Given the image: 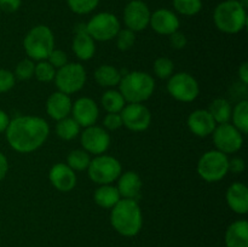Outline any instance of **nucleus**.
Masks as SVG:
<instances>
[{"label": "nucleus", "instance_id": "f257e3e1", "mask_svg": "<svg viewBox=\"0 0 248 247\" xmlns=\"http://www.w3.org/2000/svg\"><path fill=\"white\" fill-rule=\"evenodd\" d=\"M5 135L15 152L28 154L43 147L50 135V126L40 116L21 115L10 120Z\"/></svg>", "mask_w": 248, "mask_h": 247}, {"label": "nucleus", "instance_id": "f03ea898", "mask_svg": "<svg viewBox=\"0 0 248 247\" xmlns=\"http://www.w3.org/2000/svg\"><path fill=\"white\" fill-rule=\"evenodd\" d=\"M110 223L114 229L126 237L136 236L143 225V215L137 200L120 199L111 208Z\"/></svg>", "mask_w": 248, "mask_h": 247}, {"label": "nucleus", "instance_id": "7ed1b4c3", "mask_svg": "<svg viewBox=\"0 0 248 247\" xmlns=\"http://www.w3.org/2000/svg\"><path fill=\"white\" fill-rule=\"evenodd\" d=\"M118 86L126 103H143L154 93L155 80L149 73L135 70L124 75Z\"/></svg>", "mask_w": 248, "mask_h": 247}, {"label": "nucleus", "instance_id": "20e7f679", "mask_svg": "<svg viewBox=\"0 0 248 247\" xmlns=\"http://www.w3.org/2000/svg\"><path fill=\"white\" fill-rule=\"evenodd\" d=\"M213 22L225 34H237L247 26V10L239 0H224L216 6Z\"/></svg>", "mask_w": 248, "mask_h": 247}, {"label": "nucleus", "instance_id": "39448f33", "mask_svg": "<svg viewBox=\"0 0 248 247\" xmlns=\"http://www.w3.org/2000/svg\"><path fill=\"white\" fill-rule=\"evenodd\" d=\"M23 48L27 56L33 61L47 60L55 48V35L50 27L39 24L33 27L23 39Z\"/></svg>", "mask_w": 248, "mask_h": 247}, {"label": "nucleus", "instance_id": "423d86ee", "mask_svg": "<svg viewBox=\"0 0 248 247\" xmlns=\"http://www.w3.org/2000/svg\"><path fill=\"white\" fill-rule=\"evenodd\" d=\"M198 174L208 183L219 182L229 173V157L217 149L203 153L196 166Z\"/></svg>", "mask_w": 248, "mask_h": 247}, {"label": "nucleus", "instance_id": "0eeeda50", "mask_svg": "<svg viewBox=\"0 0 248 247\" xmlns=\"http://www.w3.org/2000/svg\"><path fill=\"white\" fill-rule=\"evenodd\" d=\"M123 172V166L116 157L111 155H96L90 161L87 174L93 183L98 185L111 184L119 178Z\"/></svg>", "mask_w": 248, "mask_h": 247}, {"label": "nucleus", "instance_id": "6e6552de", "mask_svg": "<svg viewBox=\"0 0 248 247\" xmlns=\"http://www.w3.org/2000/svg\"><path fill=\"white\" fill-rule=\"evenodd\" d=\"M53 80H55L58 91L70 96V94L79 92L85 86L87 74L81 63L68 62L62 68L56 70Z\"/></svg>", "mask_w": 248, "mask_h": 247}, {"label": "nucleus", "instance_id": "1a4fd4ad", "mask_svg": "<svg viewBox=\"0 0 248 247\" xmlns=\"http://www.w3.org/2000/svg\"><path fill=\"white\" fill-rule=\"evenodd\" d=\"M167 92L172 98L183 103L195 101L200 94V85L191 74L179 72L172 74L167 81Z\"/></svg>", "mask_w": 248, "mask_h": 247}, {"label": "nucleus", "instance_id": "9d476101", "mask_svg": "<svg viewBox=\"0 0 248 247\" xmlns=\"http://www.w3.org/2000/svg\"><path fill=\"white\" fill-rule=\"evenodd\" d=\"M120 29V19L107 11L96 14L86 23V31L94 41L113 40Z\"/></svg>", "mask_w": 248, "mask_h": 247}, {"label": "nucleus", "instance_id": "9b49d317", "mask_svg": "<svg viewBox=\"0 0 248 247\" xmlns=\"http://www.w3.org/2000/svg\"><path fill=\"white\" fill-rule=\"evenodd\" d=\"M211 136L216 149L227 155L235 154L244 145V135L230 123L216 126Z\"/></svg>", "mask_w": 248, "mask_h": 247}, {"label": "nucleus", "instance_id": "f8f14e48", "mask_svg": "<svg viewBox=\"0 0 248 247\" xmlns=\"http://www.w3.org/2000/svg\"><path fill=\"white\" fill-rule=\"evenodd\" d=\"M111 138L106 128L101 126L92 125L85 127L80 132V143L85 152L92 155H102L110 147Z\"/></svg>", "mask_w": 248, "mask_h": 247}, {"label": "nucleus", "instance_id": "ddd939ff", "mask_svg": "<svg viewBox=\"0 0 248 247\" xmlns=\"http://www.w3.org/2000/svg\"><path fill=\"white\" fill-rule=\"evenodd\" d=\"M123 125L132 132H143L152 124V113L143 103H128L120 111Z\"/></svg>", "mask_w": 248, "mask_h": 247}, {"label": "nucleus", "instance_id": "4468645a", "mask_svg": "<svg viewBox=\"0 0 248 247\" xmlns=\"http://www.w3.org/2000/svg\"><path fill=\"white\" fill-rule=\"evenodd\" d=\"M149 6L142 0H131L124 9V23L126 28L132 31H142L149 27L150 21Z\"/></svg>", "mask_w": 248, "mask_h": 247}, {"label": "nucleus", "instance_id": "2eb2a0df", "mask_svg": "<svg viewBox=\"0 0 248 247\" xmlns=\"http://www.w3.org/2000/svg\"><path fill=\"white\" fill-rule=\"evenodd\" d=\"M70 115L79 124L80 127L85 128L96 125L99 116V108L90 97H80L73 103Z\"/></svg>", "mask_w": 248, "mask_h": 247}, {"label": "nucleus", "instance_id": "dca6fc26", "mask_svg": "<svg viewBox=\"0 0 248 247\" xmlns=\"http://www.w3.org/2000/svg\"><path fill=\"white\" fill-rule=\"evenodd\" d=\"M149 26L155 33L160 35H171L174 31H179L178 16L169 9H157L150 15Z\"/></svg>", "mask_w": 248, "mask_h": 247}, {"label": "nucleus", "instance_id": "f3484780", "mask_svg": "<svg viewBox=\"0 0 248 247\" xmlns=\"http://www.w3.org/2000/svg\"><path fill=\"white\" fill-rule=\"evenodd\" d=\"M48 179L55 189L62 193L73 190L77 185V173L64 162H58L51 167Z\"/></svg>", "mask_w": 248, "mask_h": 247}, {"label": "nucleus", "instance_id": "a211bd4d", "mask_svg": "<svg viewBox=\"0 0 248 247\" xmlns=\"http://www.w3.org/2000/svg\"><path fill=\"white\" fill-rule=\"evenodd\" d=\"M72 48L80 61H90L96 53V43L86 31V24L80 23L75 27Z\"/></svg>", "mask_w": 248, "mask_h": 247}, {"label": "nucleus", "instance_id": "6ab92c4d", "mask_svg": "<svg viewBox=\"0 0 248 247\" xmlns=\"http://www.w3.org/2000/svg\"><path fill=\"white\" fill-rule=\"evenodd\" d=\"M186 125L196 137L205 138L212 135L217 124L207 109H196L188 116Z\"/></svg>", "mask_w": 248, "mask_h": 247}, {"label": "nucleus", "instance_id": "aec40b11", "mask_svg": "<svg viewBox=\"0 0 248 247\" xmlns=\"http://www.w3.org/2000/svg\"><path fill=\"white\" fill-rule=\"evenodd\" d=\"M73 102L69 94L56 91L48 96L46 101V113L51 119L58 121L68 118L72 113Z\"/></svg>", "mask_w": 248, "mask_h": 247}, {"label": "nucleus", "instance_id": "412c9836", "mask_svg": "<svg viewBox=\"0 0 248 247\" xmlns=\"http://www.w3.org/2000/svg\"><path fill=\"white\" fill-rule=\"evenodd\" d=\"M225 200L232 211L237 215H246L248 212V188L241 182H235L225 193Z\"/></svg>", "mask_w": 248, "mask_h": 247}, {"label": "nucleus", "instance_id": "4be33fe9", "mask_svg": "<svg viewBox=\"0 0 248 247\" xmlns=\"http://www.w3.org/2000/svg\"><path fill=\"white\" fill-rule=\"evenodd\" d=\"M116 181H118L116 188L121 199H132V200L138 201L140 190H142V179L137 172L126 171L124 173L121 172Z\"/></svg>", "mask_w": 248, "mask_h": 247}, {"label": "nucleus", "instance_id": "5701e85b", "mask_svg": "<svg viewBox=\"0 0 248 247\" xmlns=\"http://www.w3.org/2000/svg\"><path fill=\"white\" fill-rule=\"evenodd\" d=\"M227 247H248V223L246 219L232 222L225 232Z\"/></svg>", "mask_w": 248, "mask_h": 247}, {"label": "nucleus", "instance_id": "b1692460", "mask_svg": "<svg viewBox=\"0 0 248 247\" xmlns=\"http://www.w3.org/2000/svg\"><path fill=\"white\" fill-rule=\"evenodd\" d=\"M121 196L119 194L118 188L113 184H104L99 185L93 193V200L99 207L113 208L120 201Z\"/></svg>", "mask_w": 248, "mask_h": 247}, {"label": "nucleus", "instance_id": "393cba45", "mask_svg": "<svg viewBox=\"0 0 248 247\" xmlns=\"http://www.w3.org/2000/svg\"><path fill=\"white\" fill-rule=\"evenodd\" d=\"M121 73L110 64H102L94 70V80L97 84L106 89H114L120 82Z\"/></svg>", "mask_w": 248, "mask_h": 247}, {"label": "nucleus", "instance_id": "a878e982", "mask_svg": "<svg viewBox=\"0 0 248 247\" xmlns=\"http://www.w3.org/2000/svg\"><path fill=\"white\" fill-rule=\"evenodd\" d=\"M207 110L210 111V114L212 115L216 124L219 125V124L229 123L230 118H232V107L228 99L216 98L211 102Z\"/></svg>", "mask_w": 248, "mask_h": 247}, {"label": "nucleus", "instance_id": "bb28decb", "mask_svg": "<svg viewBox=\"0 0 248 247\" xmlns=\"http://www.w3.org/2000/svg\"><path fill=\"white\" fill-rule=\"evenodd\" d=\"M101 104L107 113H120L126 106V101L119 90L109 89L102 96Z\"/></svg>", "mask_w": 248, "mask_h": 247}, {"label": "nucleus", "instance_id": "cd10ccee", "mask_svg": "<svg viewBox=\"0 0 248 247\" xmlns=\"http://www.w3.org/2000/svg\"><path fill=\"white\" fill-rule=\"evenodd\" d=\"M232 125L242 133L246 135L248 132V101L247 99H241L235 104L232 111Z\"/></svg>", "mask_w": 248, "mask_h": 247}, {"label": "nucleus", "instance_id": "c85d7f7f", "mask_svg": "<svg viewBox=\"0 0 248 247\" xmlns=\"http://www.w3.org/2000/svg\"><path fill=\"white\" fill-rule=\"evenodd\" d=\"M80 132H81V127L70 116L62 119V120H58L57 124H56V133L63 140L74 139L80 135Z\"/></svg>", "mask_w": 248, "mask_h": 247}, {"label": "nucleus", "instance_id": "c756f323", "mask_svg": "<svg viewBox=\"0 0 248 247\" xmlns=\"http://www.w3.org/2000/svg\"><path fill=\"white\" fill-rule=\"evenodd\" d=\"M90 161H91V156L84 149L72 150L67 156V165L75 172L87 170Z\"/></svg>", "mask_w": 248, "mask_h": 247}, {"label": "nucleus", "instance_id": "7c9ffc66", "mask_svg": "<svg viewBox=\"0 0 248 247\" xmlns=\"http://www.w3.org/2000/svg\"><path fill=\"white\" fill-rule=\"evenodd\" d=\"M173 7L183 16H195L202 10V0H173Z\"/></svg>", "mask_w": 248, "mask_h": 247}, {"label": "nucleus", "instance_id": "2f4dec72", "mask_svg": "<svg viewBox=\"0 0 248 247\" xmlns=\"http://www.w3.org/2000/svg\"><path fill=\"white\" fill-rule=\"evenodd\" d=\"M69 9L77 15H87L97 9L99 0H67Z\"/></svg>", "mask_w": 248, "mask_h": 247}, {"label": "nucleus", "instance_id": "473e14b6", "mask_svg": "<svg viewBox=\"0 0 248 247\" xmlns=\"http://www.w3.org/2000/svg\"><path fill=\"white\" fill-rule=\"evenodd\" d=\"M153 68H154V74L159 79H169L173 74L174 64L173 61L170 60V58L159 57L155 60Z\"/></svg>", "mask_w": 248, "mask_h": 247}, {"label": "nucleus", "instance_id": "72a5a7b5", "mask_svg": "<svg viewBox=\"0 0 248 247\" xmlns=\"http://www.w3.org/2000/svg\"><path fill=\"white\" fill-rule=\"evenodd\" d=\"M56 69L47 62V61H39L35 64L34 77L41 82H50L55 79Z\"/></svg>", "mask_w": 248, "mask_h": 247}, {"label": "nucleus", "instance_id": "f704fd0d", "mask_svg": "<svg viewBox=\"0 0 248 247\" xmlns=\"http://www.w3.org/2000/svg\"><path fill=\"white\" fill-rule=\"evenodd\" d=\"M35 63L31 58H24L15 68V77L19 80H29L34 77Z\"/></svg>", "mask_w": 248, "mask_h": 247}, {"label": "nucleus", "instance_id": "c9c22d12", "mask_svg": "<svg viewBox=\"0 0 248 247\" xmlns=\"http://www.w3.org/2000/svg\"><path fill=\"white\" fill-rule=\"evenodd\" d=\"M116 46L120 51H128L136 43V33L128 28H124L116 34Z\"/></svg>", "mask_w": 248, "mask_h": 247}, {"label": "nucleus", "instance_id": "e433bc0d", "mask_svg": "<svg viewBox=\"0 0 248 247\" xmlns=\"http://www.w3.org/2000/svg\"><path fill=\"white\" fill-rule=\"evenodd\" d=\"M15 84H16V77L14 73L0 68V93L9 92L10 90L14 89Z\"/></svg>", "mask_w": 248, "mask_h": 247}, {"label": "nucleus", "instance_id": "4c0bfd02", "mask_svg": "<svg viewBox=\"0 0 248 247\" xmlns=\"http://www.w3.org/2000/svg\"><path fill=\"white\" fill-rule=\"evenodd\" d=\"M46 61H47V62L50 63L56 70H57L60 69V68H62L64 64H67L68 56L64 51L58 50V48H53V50L51 51L50 55H48L47 60Z\"/></svg>", "mask_w": 248, "mask_h": 247}, {"label": "nucleus", "instance_id": "58836bf2", "mask_svg": "<svg viewBox=\"0 0 248 247\" xmlns=\"http://www.w3.org/2000/svg\"><path fill=\"white\" fill-rule=\"evenodd\" d=\"M103 126L106 130L115 131L123 126L120 113H108L103 119Z\"/></svg>", "mask_w": 248, "mask_h": 247}, {"label": "nucleus", "instance_id": "ea45409f", "mask_svg": "<svg viewBox=\"0 0 248 247\" xmlns=\"http://www.w3.org/2000/svg\"><path fill=\"white\" fill-rule=\"evenodd\" d=\"M170 36V44H171V46L173 48H176V50H182V48H184L186 46V44H188V39H186V34L182 33V31H174V33H172Z\"/></svg>", "mask_w": 248, "mask_h": 247}, {"label": "nucleus", "instance_id": "a19ab883", "mask_svg": "<svg viewBox=\"0 0 248 247\" xmlns=\"http://www.w3.org/2000/svg\"><path fill=\"white\" fill-rule=\"evenodd\" d=\"M246 170V162L242 157L234 156L229 159V172L235 174H240Z\"/></svg>", "mask_w": 248, "mask_h": 247}, {"label": "nucleus", "instance_id": "79ce46f5", "mask_svg": "<svg viewBox=\"0 0 248 247\" xmlns=\"http://www.w3.org/2000/svg\"><path fill=\"white\" fill-rule=\"evenodd\" d=\"M22 0H0V11L14 14L21 7Z\"/></svg>", "mask_w": 248, "mask_h": 247}, {"label": "nucleus", "instance_id": "37998d69", "mask_svg": "<svg viewBox=\"0 0 248 247\" xmlns=\"http://www.w3.org/2000/svg\"><path fill=\"white\" fill-rule=\"evenodd\" d=\"M237 75L242 85H248V62H242L237 69Z\"/></svg>", "mask_w": 248, "mask_h": 247}, {"label": "nucleus", "instance_id": "c03bdc74", "mask_svg": "<svg viewBox=\"0 0 248 247\" xmlns=\"http://www.w3.org/2000/svg\"><path fill=\"white\" fill-rule=\"evenodd\" d=\"M7 172H9V161L6 155L0 152V182L6 177Z\"/></svg>", "mask_w": 248, "mask_h": 247}, {"label": "nucleus", "instance_id": "a18cd8bd", "mask_svg": "<svg viewBox=\"0 0 248 247\" xmlns=\"http://www.w3.org/2000/svg\"><path fill=\"white\" fill-rule=\"evenodd\" d=\"M10 124V118L6 114V111L0 109V133H4L6 131L7 126Z\"/></svg>", "mask_w": 248, "mask_h": 247}, {"label": "nucleus", "instance_id": "49530a36", "mask_svg": "<svg viewBox=\"0 0 248 247\" xmlns=\"http://www.w3.org/2000/svg\"><path fill=\"white\" fill-rule=\"evenodd\" d=\"M0 16H1V11H0Z\"/></svg>", "mask_w": 248, "mask_h": 247}, {"label": "nucleus", "instance_id": "de8ad7c7", "mask_svg": "<svg viewBox=\"0 0 248 247\" xmlns=\"http://www.w3.org/2000/svg\"><path fill=\"white\" fill-rule=\"evenodd\" d=\"M126 1H131V0H126Z\"/></svg>", "mask_w": 248, "mask_h": 247}]
</instances>
